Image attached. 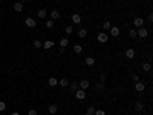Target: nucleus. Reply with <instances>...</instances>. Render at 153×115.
I'll use <instances>...</instances> for the list:
<instances>
[{"label":"nucleus","instance_id":"obj_24","mask_svg":"<svg viewBox=\"0 0 153 115\" xmlns=\"http://www.w3.org/2000/svg\"><path fill=\"white\" fill-rule=\"evenodd\" d=\"M110 28H112V23H110V22H109V20H107V22H104V23H103V29H104V31H109V29H110Z\"/></svg>","mask_w":153,"mask_h":115},{"label":"nucleus","instance_id":"obj_36","mask_svg":"<svg viewBox=\"0 0 153 115\" xmlns=\"http://www.w3.org/2000/svg\"><path fill=\"white\" fill-rule=\"evenodd\" d=\"M28 115H37V110H35V109H31V110L28 112Z\"/></svg>","mask_w":153,"mask_h":115},{"label":"nucleus","instance_id":"obj_27","mask_svg":"<svg viewBox=\"0 0 153 115\" xmlns=\"http://www.w3.org/2000/svg\"><path fill=\"white\" fill-rule=\"evenodd\" d=\"M129 35H130L132 38H136V37H138V34H136V29H130V32H129Z\"/></svg>","mask_w":153,"mask_h":115},{"label":"nucleus","instance_id":"obj_6","mask_svg":"<svg viewBox=\"0 0 153 115\" xmlns=\"http://www.w3.org/2000/svg\"><path fill=\"white\" fill-rule=\"evenodd\" d=\"M136 34H138V37H141V38H145L147 35H148V31L142 26V28H139L138 31H136Z\"/></svg>","mask_w":153,"mask_h":115},{"label":"nucleus","instance_id":"obj_16","mask_svg":"<svg viewBox=\"0 0 153 115\" xmlns=\"http://www.w3.org/2000/svg\"><path fill=\"white\" fill-rule=\"evenodd\" d=\"M52 46H54V42H52V40H46V42L42 45V48H45V49H52Z\"/></svg>","mask_w":153,"mask_h":115},{"label":"nucleus","instance_id":"obj_40","mask_svg":"<svg viewBox=\"0 0 153 115\" xmlns=\"http://www.w3.org/2000/svg\"><path fill=\"white\" fill-rule=\"evenodd\" d=\"M84 115H90V113H87V112H86V113H84Z\"/></svg>","mask_w":153,"mask_h":115},{"label":"nucleus","instance_id":"obj_13","mask_svg":"<svg viewBox=\"0 0 153 115\" xmlns=\"http://www.w3.org/2000/svg\"><path fill=\"white\" fill-rule=\"evenodd\" d=\"M12 8H14V11H17V12H22V11H23V3H20V2H15Z\"/></svg>","mask_w":153,"mask_h":115},{"label":"nucleus","instance_id":"obj_35","mask_svg":"<svg viewBox=\"0 0 153 115\" xmlns=\"http://www.w3.org/2000/svg\"><path fill=\"white\" fill-rule=\"evenodd\" d=\"M97 89H98V91H103V89H104V83H100V84L97 86Z\"/></svg>","mask_w":153,"mask_h":115},{"label":"nucleus","instance_id":"obj_37","mask_svg":"<svg viewBox=\"0 0 153 115\" xmlns=\"http://www.w3.org/2000/svg\"><path fill=\"white\" fill-rule=\"evenodd\" d=\"M147 20H148V22H151V20H153V15H151V14H148V17H147Z\"/></svg>","mask_w":153,"mask_h":115},{"label":"nucleus","instance_id":"obj_17","mask_svg":"<svg viewBox=\"0 0 153 115\" xmlns=\"http://www.w3.org/2000/svg\"><path fill=\"white\" fill-rule=\"evenodd\" d=\"M84 63H86L87 66H93V65H95V59H93V57H86V59H84Z\"/></svg>","mask_w":153,"mask_h":115},{"label":"nucleus","instance_id":"obj_43","mask_svg":"<svg viewBox=\"0 0 153 115\" xmlns=\"http://www.w3.org/2000/svg\"><path fill=\"white\" fill-rule=\"evenodd\" d=\"M9 2H12V0H9Z\"/></svg>","mask_w":153,"mask_h":115},{"label":"nucleus","instance_id":"obj_29","mask_svg":"<svg viewBox=\"0 0 153 115\" xmlns=\"http://www.w3.org/2000/svg\"><path fill=\"white\" fill-rule=\"evenodd\" d=\"M135 109H136V110H142V109H144V104H142L141 101H138V103L135 104Z\"/></svg>","mask_w":153,"mask_h":115},{"label":"nucleus","instance_id":"obj_28","mask_svg":"<svg viewBox=\"0 0 153 115\" xmlns=\"http://www.w3.org/2000/svg\"><path fill=\"white\" fill-rule=\"evenodd\" d=\"M64 32H66V34H72V32H73V26H72V25H70V26H66V28H64Z\"/></svg>","mask_w":153,"mask_h":115},{"label":"nucleus","instance_id":"obj_5","mask_svg":"<svg viewBox=\"0 0 153 115\" xmlns=\"http://www.w3.org/2000/svg\"><path fill=\"white\" fill-rule=\"evenodd\" d=\"M109 35H112V37H118V35H120V28H118V26H112V28L109 29Z\"/></svg>","mask_w":153,"mask_h":115},{"label":"nucleus","instance_id":"obj_22","mask_svg":"<svg viewBox=\"0 0 153 115\" xmlns=\"http://www.w3.org/2000/svg\"><path fill=\"white\" fill-rule=\"evenodd\" d=\"M67 45H69V40H67L66 37H63L61 40H60V46H61V48H66Z\"/></svg>","mask_w":153,"mask_h":115},{"label":"nucleus","instance_id":"obj_14","mask_svg":"<svg viewBox=\"0 0 153 115\" xmlns=\"http://www.w3.org/2000/svg\"><path fill=\"white\" fill-rule=\"evenodd\" d=\"M58 86L60 88H67L69 86V80L67 78H60L58 80Z\"/></svg>","mask_w":153,"mask_h":115},{"label":"nucleus","instance_id":"obj_33","mask_svg":"<svg viewBox=\"0 0 153 115\" xmlns=\"http://www.w3.org/2000/svg\"><path fill=\"white\" fill-rule=\"evenodd\" d=\"M5 109H6V104H5L3 101H0V112H3Z\"/></svg>","mask_w":153,"mask_h":115},{"label":"nucleus","instance_id":"obj_39","mask_svg":"<svg viewBox=\"0 0 153 115\" xmlns=\"http://www.w3.org/2000/svg\"><path fill=\"white\" fill-rule=\"evenodd\" d=\"M12 115H20V113H18V112H14V113H12Z\"/></svg>","mask_w":153,"mask_h":115},{"label":"nucleus","instance_id":"obj_10","mask_svg":"<svg viewBox=\"0 0 153 115\" xmlns=\"http://www.w3.org/2000/svg\"><path fill=\"white\" fill-rule=\"evenodd\" d=\"M70 20H72V23H75V25H80V23H81V15H80V14H73Z\"/></svg>","mask_w":153,"mask_h":115},{"label":"nucleus","instance_id":"obj_2","mask_svg":"<svg viewBox=\"0 0 153 115\" xmlns=\"http://www.w3.org/2000/svg\"><path fill=\"white\" fill-rule=\"evenodd\" d=\"M75 97L78 98V100H84V98L87 97V94H86V91H83V89H78V91H75Z\"/></svg>","mask_w":153,"mask_h":115},{"label":"nucleus","instance_id":"obj_8","mask_svg":"<svg viewBox=\"0 0 153 115\" xmlns=\"http://www.w3.org/2000/svg\"><path fill=\"white\" fill-rule=\"evenodd\" d=\"M58 18H60V11L58 9H52L51 11V20H58Z\"/></svg>","mask_w":153,"mask_h":115},{"label":"nucleus","instance_id":"obj_31","mask_svg":"<svg viewBox=\"0 0 153 115\" xmlns=\"http://www.w3.org/2000/svg\"><path fill=\"white\" fill-rule=\"evenodd\" d=\"M132 80L135 81V83H136V81H139V75H138V74H132Z\"/></svg>","mask_w":153,"mask_h":115},{"label":"nucleus","instance_id":"obj_41","mask_svg":"<svg viewBox=\"0 0 153 115\" xmlns=\"http://www.w3.org/2000/svg\"><path fill=\"white\" fill-rule=\"evenodd\" d=\"M0 25H2V18H0Z\"/></svg>","mask_w":153,"mask_h":115},{"label":"nucleus","instance_id":"obj_20","mask_svg":"<svg viewBox=\"0 0 153 115\" xmlns=\"http://www.w3.org/2000/svg\"><path fill=\"white\" fill-rule=\"evenodd\" d=\"M73 52L75 54H81L83 52V46L81 45H73Z\"/></svg>","mask_w":153,"mask_h":115},{"label":"nucleus","instance_id":"obj_19","mask_svg":"<svg viewBox=\"0 0 153 115\" xmlns=\"http://www.w3.org/2000/svg\"><path fill=\"white\" fill-rule=\"evenodd\" d=\"M37 15H38V18H46V15H48V12H46V9H38V12H37Z\"/></svg>","mask_w":153,"mask_h":115},{"label":"nucleus","instance_id":"obj_4","mask_svg":"<svg viewBox=\"0 0 153 115\" xmlns=\"http://www.w3.org/2000/svg\"><path fill=\"white\" fill-rule=\"evenodd\" d=\"M133 25H135L136 28H142V26H144V18H142V17H135Z\"/></svg>","mask_w":153,"mask_h":115},{"label":"nucleus","instance_id":"obj_25","mask_svg":"<svg viewBox=\"0 0 153 115\" xmlns=\"http://www.w3.org/2000/svg\"><path fill=\"white\" fill-rule=\"evenodd\" d=\"M78 89H80L78 83H70V91H72V92H75V91H78Z\"/></svg>","mask_w":153,"mask_h":115},{"label":"nucleus","instance_id":"obj_21","mask_svg":"<svg viewBox=\"0 0 153 115\" xmlns=\"http://www.w3.org/2000/svg\"><path fill=\"white\" fill-rule=\"evenodd\" d=\"M150 69H151V65H150V62H145V63H142V71L148 72Z\"/></svg>","mask_w":153,"mask_h":115},{"label":"nucleus","instance_id":"obj_26","mask_svg":"<svg viewBox=\"0 0 153 115\" xmlns=\"http://www.w3.org/2000/svg\"><path fill=\"white\" fill-rule=\"evenodd\" d=\"M42 45H43V43H42L40 40H34V48H35V49H40Z\"/></svg>","mask_w":153,"mask_h":115},{"label":"nucleus","instance_id":"obj_7","mask_svg":"<svg viewBox=\"0 0 153 115\" xmlns=\"http://www.w3.org/2000/svg\"><path fill=\"white\" fill-rule=\"evenodd\" d=\"M78 86H80V89H83V91H86L89 86H90V81L89 80H86V78H83L80 83H78Z\"/></svg>","mask_w":153,"mask_h":115},{"label":"nucleus","instance_id":"obj_23","mask_svg":"<svg viewBox=\"0 0 153 115\" xmlns=\"http://www.w3.org/2000/svg\"><path fill=\"white\" fill-rule=\"evenodd\" d=\"M54 26H55V22L54 20H48L46 22V28L48 29H54Z\"/></svg>","mask_w":153,"mask_h":115},{"label":"nucleus","instance_id":"obj_32","mask_svg":"<svg viewBox=\"0 0 153 115\" xmlns=\"http://www.w3.org/2000/svg\"><path fill=\"white\" fill-rule=\"evenodd\" d=\"M93 115H106V112L103 110V109H97V110H95V113Z\"/></svg>","mask_w":153,"mask_h":115},{"label":"nucleus","instance_id":"obj_11","mask_svg":"<svg viewBox=\"0 0 153 115\" xmlns=\"http://www.w3.org/2000/svg\"><path fill=\"white\" fill-rule=\"evenodd\" d=\"M133 57H135V49H133V48H129L127 51H126V59H133Z\"/></svg>","mask_w":153,"mask_h":115},{"label":"nucleus","instance_id":"obj_9","mask_svg":"<svg viewBox=\"0 0 153 115\" xmlns=\"http://www.w3.org/2000/svg\"><path fill=\"white\" fill-rule=\"evenodd\" d=\"M135 89H136L138 92H144V89H145V83H142V81H136V83H135Z\"/></svg>","mask_w":153,"mask_h":115},{"label":"nucleus","instance_id":"obj_30","mask_svg":"<svg viewBox=\"0 0 153 115\" xmlns=\"http://www.w3.org/2000/svg\"><path fill=\"white\" fill-rule=\"evenodd\" d=\"M95 110H97V109H95L93 106H89V107H87V113H90V115H93V113H95Z\"/></svg>","mask_w":153,"mask_h":115},{"label":"nucleus","instance_id":"obj_34","mask_svg":"<svg viewBox=\"0 0 153 115\" xmlns=\"http://www.w3.org/2000/svg\"><path fill=\"white\" fill-rule=\"evenodd\" d=\"M106 78H107L106 74H101V75H100V81H101V83H104V81H106Z\"/></svg>","mask_w":153,"mask_h":115},{"label":"nucleus","instance_id":"obj_38","mask_svg":"<svg viewBox=\"0 0 153 115\" xmlns=\"http://www.w3.org/2000/svg\"><path fill=\"white\" fill-rule=\"evenodd\" d=\"M18 2H20V3H25V2H26V0H18Z\"/></svg>","mask_w":153,"mask_h":115},{"label":"nucleus","instance_id":"obj_15","mask_svg":"<svg viewBox=\"0 0 153 115\" xmlns=\"http://www.w3.org/2000/svg\"><path fill=\"white\" fill-rule=\"evenodd\" d=\"M78 37H80V38H86V37H87V29H86V28L78 29Z\"/></svg>","mask_w":153,"mask_h":115},{"label":"nucleus","instance_id":"obj_1","mask_svg":"<svg viewBox=\"0 0 153 115\" xmlns=\"http://www.w3.org/2000/svg\"><path fill=\"white\" fill-rule=\"evenodd\" d=\"M97 40H98L100 43H106V42L109 40V34H107V32H100L98 37H97Z\"/></svg>","mask_w":153,"mask_h":115},{"label":"nucleus","instance_id":"obj_3","mask_svg":"<svg viewBox=\"0 0 153 115\" xmlns=\"http://www.w3.org/2000/svg\"><path fill=\"white\" fill-rule=\"evenodd\" d=\"M25 25H26L28 28H35V26H37V22L34 20L32 17H28L26 20H25Z\"/></svg>","mask_w":153,"mask_h":115},{"label":"nucleus","instance_id":"obj_18","mask_svg":"<svg viewBox=\"0 0 153 115\" xmlns=\"http://www.w3.org/2000/svg\"><path fill=\"white\" fill-rule=\"evenodd\" d=\"M48 110H49V113H57V112H58V106H57V104H51L48 107Z\"/></svg>","mask_w":153,"mask_h":115},{"label":"nucleus","instance_id":"obj_12","mask_svg":"<svg viewBox=\"0 0 153 115\" xmlns=\"http://www.w3.org/2000/svg\"><path fill=\"white\" fill-rule=\"evenodd\" d=\"M48 84H49L51 88H55V86H58V80H57L55 77H51V78L48 80Z\"/></svg>","mask_w":153,"mask_h":115},{"label":"nucleus","instance_id":"obj_42","mask_svg":"<svg viewBox=\"0 0 153 115\" xmlns=\"http://www.w3.org/2000/svg\"><path fill=\"white\" fill-rule=\"evenodd\" d=\"M0 3H2V0H0Z\"/></svg>","mask_w":153,"mask_h":115}]
</instances>
